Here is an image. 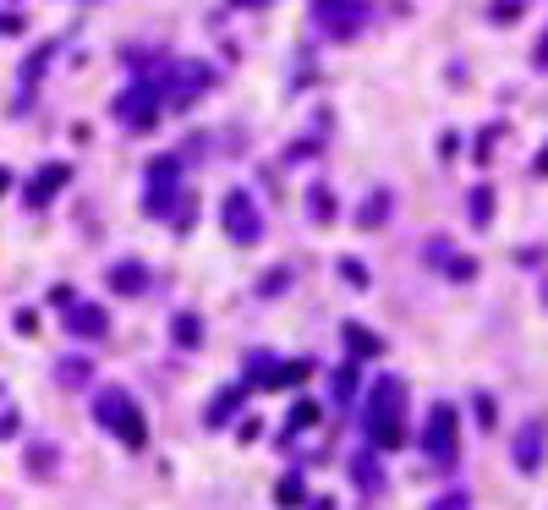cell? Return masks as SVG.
I'll list each match as a JSON object with an SVG mask.
<instances>
[{"label":"cell","mask_w":548,"mask_h":510,"mask_svg":"<svg viewBox=\"0 0 548 510\" xmlns=\"http://www.w3.org/2000/svg\"><path fill=\"white\" fill-rule=\"evenodd\" d=\"M99 418H105L110 428H121V434H126V444H132V450L143 444V418L132 411V401H126V395H121V401H115V395H105V401H99Z\"/></svg>","instance_id":"obj_1"},{"label":"cell","mask_w":548,"mask_h":510,"mask_svg":"<svg viewBox=\"0 0 548 510\" xmlns=\"http://www.w3.org/2000/svg\"><path fill=\"white\" fill-rule=\"evenodd\" d=\"M433 456L439 461H449V456H456V411H449V406H433Z\"/></svg>","instance_id":"obj_2"},{"label":"cell","mask_w":548,"mask_h":510,"mask_svg":"<svg viewBox=\"0 0 548 510\" xmlns=\"http://www.w3.org/2000/svg\"><path fill=\"white\" fill-rule=\"evenodd\" d=\"M67 324L77 330V335H105V313H93V307H77Z\"/></svg>","instance_id":"obj_3"},{"label":"cell","mask_w":548,"mask_h":510,"mask_svg":"<svg viewBox=\"0 0 548 510\" xmlns=\"http://www.w3.org/2000/svg\"><path fill=\"white\" fill-rule=\"evenodd\" d=\"M537 456H543V423H532V428L521 434V456H515V461H521V466H537Z\"/></svg>","instance_id":"obj_4"},{"label":"cell","mask_w":548,"mask_h":510,"mask_svg":"<svg viewBox=\"0 0 548 510\" xmlns=\"http://www.w3.org/2000/svg\"><path fill=\"white\" fill-rule=\"evenodd\" d=\"M439 510H466V499H461V494H456V499H444V505H439Z\"/></svg>","instance_id":"obj_5"}]
</instances>
